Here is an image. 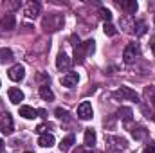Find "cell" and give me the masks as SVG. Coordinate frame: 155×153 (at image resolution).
<instances>
[{
    "label": "cell",
    "instance_id": "25",
    "mask_svg": "<svg viewBox=\"0 0 155 153\" xmlns=\"http://www.w3.org/2000/svg\"><path fill=\"white\" fill-rule=\"evenodd\" d=\"M134 31H135V34H137V36H143V34L146 33V24H144V22H135Z\"/></svg>",
    "mask_w": 155,
    "mask_h": 153
},
{
    "label": "cell",
    "instance_id": "24",
    "mask_svg": "<svg viewBox=\"0 0 155 153\" xmlns=\"http://www.w3.org/2000/svg\"><path fill=\"white\" fill-rule=\"evenodd\" d=\"M108 142H116L114 146H116L117 150H124L126 148V141L124 139H119V137H108Z\"/></svg>",
    "mask_w": 155,
    "mask_h": 153
},
{
    "label": "cell",
    "instance_id": "2",
    "mask_svg": "<svg viewBox=\"0 0 155 153\" xmlns=\"http://www.w3.org/2000/svg\"><path fill=\"white\" fill-rule=\"evenodd\" d=\"M114 97L116 99H121V101H135V103H139V94L135 92V90H132L130 86H121L119 90L114 92Z\"/></svg>",
    "mask_w": 155,
    "mask_h": 153
},
{
    "label": "cell",
    "instance_id": "36",
    "mask_svg": "<svg viewBox=\"0 0 155 153\" xmlns=\"http://www.w3.org/2000/svg\"><path fill=\"white\" fill-rule=\"evenodd\" d=\"M25 153H31V151H25Z\"/></svg>",
    "mask_w": 155,
    "mask_h": 153
},
{
    "label": "cell",
    "instance_id": "28",
    "mask_svg": "<svg viewBox=\"0 0 155 153\" xmlns=\"http://www.w3.org/2000/svg\"><path fill=\"white\" fill-rule=\"evenodd\" d=\"M56 117L58 119H61V121H71V117H69V112L67 110H63V108H56Z\"/></svg>",
    "mask_w": 155,
    "mask_h": 153
},
{
    "label": "cell",
    "instance_id": "4",
    "mask_svg": "<svg viewBox=\"0 0 155 153\" xmlns=\"http://www.w3.org/2000/svg\"><path fill=\"white\" fill-rule=\"evenodd\" d=\"M92 115H94V110H92V105L88 101H83L78 106V117L81 121H88V119H92Z\"/></svg>",
    "mask_w": 155,
    "mask_h": 153
},
{
    "label": "cell",
    "instance_id": "33",
    "mask_svg": "<svg viewBox=\"0 0 155 153\" xmlns=\"http://www.w3.org/2000/svg\"><path fill=\"white\" fill-rule=\"evenodd\" d=\"M79 153H94V151H90V150H81Z\"/></svg>",
    "mask_w": 155,
    "mask_h": 153
},
{
    "label": "cell",
    "instance_id": "35",
    "mask_svg": "<svg viewBox=\"0 0 155 153\" xmlns=\"http://www.w3.org/2000/svg\"><path fill=\"white\" fill-rule=\"evenodd\" d=\"M153 24H155V15H153Z\"/></svg>",
    "mask_w": 155,
    "mask_h": 153
},
{
    "label": "cell",
    "instance_id": "34",
    "mask_svg": "<svg viewBox=\"0 0 155 153\" xmlns=\"http://www.w3.org/2000/svg\"><path fill=\"white\" fill-rule=\"evenodd\" d=\"M2 146H4V141H2V139H0V150H2Z\"/></svg>",
    "mask_w": 155,
    "mask_h": 153
},
{
    "label": "cell",
    "instance_id": "22",
    "mask_svg": "<svg viewBox=\"0 0 155 153\" xmlns=\"http://www.w3.org/2000/svg\"><path fill=\"white\" fill-rule=\"evenodd\" d=\"M117 115H119V117H123V121H124V122H130L134 112H132V108H121V110L117 112Z\"/></svg>",
    "mask_w": 155,
    "mask_h": 153
},
{
    "label": "cell",
    "instance_id": "20",
    "mask_svg": "<svg viewBox=\"0 0 155 153\" xmlns=\"http://www.w3.org/2000/svg\"><path fill=\"white\" fill-rule=\"evenodd\" d=\"M13 61V50L11 49H0V63Z\"/></svg>",
    "mask_w": 155,
    "mask_h": 153
},
{
    "label": "cell",
    "instance_id": "27",
    "mask_svg": "<svg viewBox=\"0 0 155 153\" xmlns=\"http://www.w3.org/2000/svg\"><path fill=\"white\" fill-rule=\"evenodd\" d=\"M103 31H105V34H107V36H116V34H117V29L110 24V22L103 25Z\"/></svg>",
    "mask_w": 155,
    "mask_h": 153
},
{
    "label": "cell",
    "instance_id": "32",
    "mask_svg": "<svg viewBox=\"0 0 155 153\" xmlns=\"http://www.w3.org/2000/svg\"><path fill=\"white\" fill-rule=\"evenodd\" d=\"M0 114H4V105H2V101H0Z\"/></svg>",
    "mask_w": 155,
    "mask_h": 153
},
{
    "label": "cell",
    "instance_id": "30",
    "mask_svg": "<svg viewBox=\"0 0 155 153\" xmlns=\"http://www.w3.org/2000/svg\"><path fill=\"white\" fill-rule=\"evenodd\" d=\"M150 49H152V50L155 52V34L152 36V38H150Z\"/></svg>",
    "mask_w": 155,
    "mask_h": 153
},
{
    "label": "cell",
    "instance_id": "14",
    "mask_svg": "<svg viewBox=\"0 0 155 153\" xmlns=\"http://www.w3.org/2000/svg\"><path fill=\"white\" fill-rule=\"evenodd\" d=\"M119 5H121V7H123L124 11H126V15H128V16H130V15H134V13L137 11V7H139L135 0H128V2H119Z\"/></svg>",
    "mask_w": 155,
    "mask_h": 153
},
{
    "label": "cell",
    "instance_id": "5",
    "mask_svg": "<svg viewBox=\"0 0 155 153\" xmlns=\"http://www.w3.org/2000/svg\"><path fill=\"white\" fill-rule=\"evenodd\" d=\"M7 76H9V79L11 81H22L24 77H25V69H24V65H13L11 69H9V72H7Z\"/></svg>",
    "mask_w": 155,
    "mask_h": 153
},
{
    "label": "cell",
    "instance_id": "18",
    "mask_svg": "<svg viewBox=\"0 0 155 153\" xmlns=\"http://www.w3.org/2000/svg\"><path fill=\"white\" fill-rule=\"evenodd\" d=\"M121 25L124 27V31L132 33L134 31V25H135V20L132 16H124V18H121Z\"/></svg>",
    "mask_w": 155,
    "mask_h": 153
},
{
    "label": "cell",
    "instance_id": "10",
    "mask_svg": "<svg viewBox=\"0 0 155 153\" xmlns=\"http://www.w3.org/2000/svg\"><path fill=\"white\" fill-rule=\"evenodd\" d=\"M78 81H79L78 72H67L65 76L61 77V85H63V86H67V88H72V86H76Z\"/></svg>",
    "mask_w": 155,
    "mask_h": 153
},
{
    "label": "cell",
    "instance_id": "8",
    "mask_svg": "<svg viewBox=\"0 0 155 153\" xmlns=\"http://www.w3.org/2000/svg\"><path fill=\"white\" fill-rule=\"evenodd\" d=\"M71 65H72V60L65 52H60L56 56V67H58V70H69Z\"/></svg>",
    "mask_w": 155,
    "mask_h": 153
},
{
    "label": "cell",
    "instance_id": "17",
    "mask_svg": "<svg viewBox=\"0 0 155 153\" xmlns=\"http://www.w3.org/2000/svg\"><path fill=\"white\" fill-rule=\"evenodd\" d=\"M74 142H76V137L71 133V135H67V137L60 142V150H61V151H69V150L72 148V144H74Z\"/></svg>",
    "mask_w": 155,
    "mask_h": 153
},
{
    "label": "cell",
    "instance_id": "31",
    "mask_svg": "<svg viewBox=\"0 0 155 153\" xmlns=\"http://www.w3.org/2000/svg\"><path fill=\"white\" fill-rule=\"evenodd\" d=\"M36 132H38L40 135H43V132H45V124H40L38 128H36Z\"/></svg>",
    "mask_w": 155,
    "mask_h": 153
},
{
    "label": "cell",
    "instance_id": "15",
    "mask_svg": "<svg viewBox=\"0 0 155 153\" xmlns=\"http://www.w3.org/2000/svg\"><path fill=\"white\" fill-rule=\"evenodd\" d=\"M40 96H41L43 101H54V92L51 90L49 85H41L40 86Z\"/></svg>",
    "mask_w": 155,
    "mask_h": 153
},
{
    "label": "cell",
    "instance_id": "19",
    "mask_svg": "<svg viewBox=\"0 0 155 153\" xmlns=\"http://www.w3.org/2000/svg\"><path fill=\"white\" fill-rule=\"evenodd\" d=\"M85 144H87V146L96 144V132H94L92 128H87V130H85Z\"/></svg>",
    "mask_w": 155,
    "mask_h": 153
},
{
    "label": "cell",
    "instance_id": "9",
    "mask_svg": "<svg viewBox=\"0 0 155 153\" xmlns=\"http://www.w3.org/2000/svg\"><path fill=\"white\" fill-rule=\"evenodd\" d=\"M40 11H41V5H40V2H29L27 5H25V16L27 18H36L40 15Z\"/></svg>",
    "mask_w": 155,
    "mask_h": 153
},
{
    "label": "cell",
    "instance_id": "12",
    "mask_svg": "<svg viewBox=\"0 0 155 153\" xmlns=\"http://www.w3.org/2000/svg\"><path fill=\"white\" fill-rule=\"evenodd\" d=\"M38 144L41 148H52V146H54V137H52L51 133H43V135H40Z\"/></svg>",
    "mask_w": 155,
    "mask_h": 153
},
{
    "label": "cell",
    "instance_id": "16",
    "mask_svg": "<svg viewBox=\"0 0 155 153\" xmlns=\"http://www.w3.org/2000/svg\"><path fill=\"white\" fill-rule=\"evenodd\" d=\"M146 135H148V130H146L144 126H135V128L132 130V137H134L135 141H143V139H146Z\"/></svg>",
    "mask_w": 155,
    "mask_h": 153
},
{
    "label": "cell",
    "instance_id": "13",
    "mask_svg": "<svg viewBox=\"0 0 155 153\" xmlns=\"http://www.w3.org/2000/svg\"><path fill=\"white\" fill-rule=\"evenodd\" d=\"M20 115L24 117V119H35V117H38V110H35L33 106H20Z\"/></svg>",
    "mask_w": 155,
    "mask_h": 153
},
{
    "label": "cell",
    "instance_id": "3",
    "mask_svg": "<svg viewBox=\"0 0 155 153\" xmlns=\"http://www.w3.org/2000/svg\"><path fill=\"white\" fill-rule=\"evenodd\" d=\"M137 56H139V47H137V43H128L126 49L123 50V61H124L126 65H132Z\"/></svg>",
    "mask_w": 155,
    "mask_h": 153
},
{
    "label": "cell",
    "instance_id": "7",
    "mask_svg": "<svg viewBox=\"0 0 155 153\" xmlns=\"http://www.w3.org/2000/svg\"><path fill=\"white\" fill-rule=\"evenodd\" d=\"M0 25H2L4 31H13L15 25H16V18H15V15H13V13H5V15H2V18H0Z\"/></svg>",
    "mask_w": 155,
    "mask_h": 153
},
{
    "label": "cell",
    "instance_id": "6",
    "mask_svg": "<svg viewBox=\"0 0 155 153\" xmlns=\"http://www.w3.org/2000/svg\"><path fill=\"white\" fill-rule=\"evenodd\" d=\"M0 132L4 135H11L15 132V126H13V117L9 114H4V117L0 119Z\"/></svg>",
    "mask_w": 155,
    "mask_h": 153
},
{
    "label": "cell",
    "instance_id": "11",
    "mask_svg": "<svg viewBox=\"0 0 155 153\" xmlns=\"http://www.w3.org/2000/svg\"><path fill=\"white\" fill-rule=\"evenodd\" d=\"M7 96H9V101L11 103H15V105H18L20 101H24V92L20 90V88H9V92H7Z\"/></svg>",
    "mask_w": 155,
    "mask_h": 153
},
{
    "label": "cell",
    "instance_id": "23",
    "mask_svg": "<svg viewBox=\"0 0 155 153\" xmlns=\"http://www.w3.org/2000/svg\"><path fill=\"white\" fill-rule=\"evenodd\" d=\"M144 97L155 105V86H153V85H150V86H146V88H144Z\"/></svg>",
    "mask_w": 155,
    "mask_h": 153
},
{
    "label": "cell",
    "instance_id": "1",
    "mask_svg": "<svg viewBox=\"0 0 155 153\" xmlns=\"http://www.w3.org/2000/svg\"><path fill=\"white\" fill-rule=\"evenodd\" d=\"M63 15H60V13H51L49 16H45L43 18V29L45 31H51V33H54V31H60L61 27H63Z\"/></svg>",
    "mask_w": 155,
    "mask_h": 153
},
{
    "label": "cell",
    "instance_id": "26",
    "mask_svg": "<svg viewBox=\"0 0 155 153\" xmlns=\"http://www.w3.org/2000/svg\"><path fill=\"white\" fill-rule=\"evenodd\" d=\"M99 16L105 20V24H108V22L112 20V13H110L107 7H99Z\"/></svg>",
    "mask_w": 155,
    "mask_h": 153
},
{
    "label": "cell",
    "instance_id": "21",
    "mask_svg": "<svg viewBox=\"0 0 155 153\" xmlns=\"http://www.w3.org/2000/svg\"><path fill=\"white\" fill-rule=\"evenodd\" d=\"M81 47L85 49V56H90V54H94V50H96V41H94V40H87L85 43H81Z\"/></svg>",
    "mask_w": 155,
    "mask_h": 153
},
{
    "label": "cell",
    "instance_id": "29",
    "mask_svg": "<svg viewBox=\"0 0 155 153\" xmlns=\"http://www.w3.org/2000/svg\"><path fill=\"white\" fill-rule=\"evenodd\" d=\"M143 153H155V144H152V142H150V144L143 150Z\"/></svg>",
    "mask_w": 155,
    "mask_h": 153
}]
</instances>
